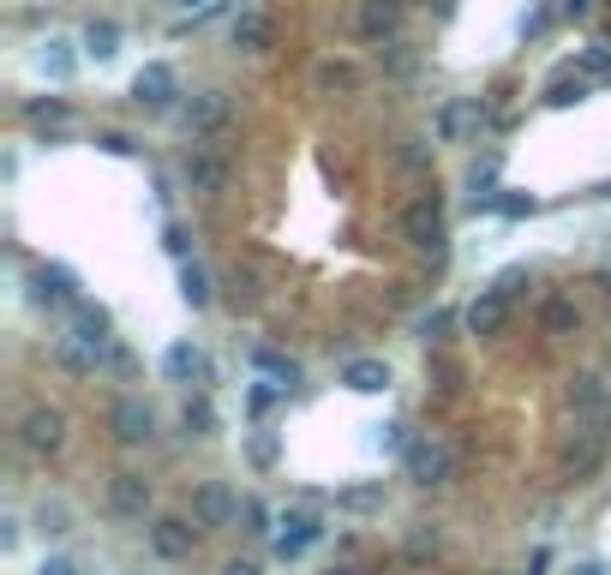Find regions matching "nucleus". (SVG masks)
<instances>
[{
    "label": "nucleus",
    "instance_id": "f257e3e1",
    "mask_svg": "<svg viewBox=\"0 0 611 575\" xmlns=\"http://www.w3.org/2000/svg\"><path fill=\"white\" fill-rule=\"evenodd\" d=\"M402 240H408L414 252L444 258L450 228H444V198H438V192H420V198H408V204H402Z\"/></svg>",
    "mask_w": 611,
    "mask_h": 575
},
{
    "label": "nucleus",
    "instance_id": "f03ea898",
    "mask_svg": "<svg viewBox=\"0 0 611 575\" xmlns=\"http://www.w3.org/2000/svg\"><path fill=\"white\" fill-rule=\"evenodd\" d=\"M402 468H408V480L426 486V492H432V486H450V480H456V444L438 438V432H420L414 450L402 456Z\"/></svg>",
    "mask_w": 611,
    "mask_h": 575
},
{
    "label": "nucleus",
    "instance_id": "7ed1b4c3",
    "mask_svg": "<svg viewBox=\"0 0 611 575\" xmlns=\"http://www.w3.org/2000/svg\"><path fill=\"white\" fill-rule=\"evenodd\" d=\"M246 516V498L228 486V480H198L192 486V528L216 534V528H234Z\"/></svg>",
    "mask_w": 611,
    "mask_h": 575
},
{
    "label": "nucleus",
    "instance_id": "20e7f679",
    "mask_svg": "<svg viewBox=\"0 0 611 575\" xmlns=\"http://www.w3.org/2000/svg\"><path fill=\"white\" fill-rule=\"evenodd\" d=\"M180 96H186V90H180V72H174L168 60H144V66H138V78H132V102H138L144 114H174Z\"/></svg>",
    "mask_w": 611,
    "mask_h": 575
},
{
    "label": "nucleus",
    "instance_id": "39448f33",
    "mask_svg": "<svg viewBox=\"0 0 611 575\" xmlns=\"http://www.w3.org/2000/svg\"><path fill=\"white\" fill-rule=\"evenodd\" d=\"M486 120H492V102H480V96H450V102L432 114V138H438V144H468Z\"/></svg>",
    "mask_w": 611,
    "mask_h": 575
},
{
    "label": "nucleus",
    "instance_id": "423d86ee",
    "mask_svg": "<svg viewBox=\"0 0 611 575\" xmlns=\"http://www.w3.org/2000/svg\"><path fill=\"white\" fill-rule=\"evenodd\" d=\"M24 288H30V306H48V312H72V306L84 300V294H78V276H72L66 264H30Z\"/></svg>",
    "mask_w": 611,
    "mask_h": 575
},
{
    "label": "nucleus",
    "instance_id": "0eeeda50",
    "mask_svg": "<svg viewBox=\"0 0 611 575\" xmlns=\"http://www.w3.org/2000/svg\"><path fill=\"white\" fill-rule=\"evenodd\" d=\"M60 444H66V414L48 408V402L24 408V420H18V450H24V456H54Z\"/></svg>",
    "mask_w": 611,
    "mask_h": 575
},
{
    "label": "nucleus",
    "instance_id": "6e6552de",
    "mask_svg": "<svg viewBox=\"0 0 611 575\" xmlns=\"http://www.w3.org/2000/svg\"><path fill=\"white\" fill-rule=\"evenodd\" d=\"M108 432H114L126 450H144V444H156V408L138 402V396H120V402L108 408Z\"/></svg>",
    "mask_w": 611,
    "mask_h": 575
},
{
    "label": "nucleus",
    "instance_id": "1a4fd4ad",
    "mask_svg": "<svg viewBox=\"0 0 611 575\" xmlns=\"http://www.w3.org/2000/svg\"><path fill=\"white\" fill-rule=\"evenodd\" d=\"M318 540H324V516H318V510H288V516L276 522V540H270V546H276L282 564H294V558H306Z\"/></svg>",
    "mask_w": 611,
    "mask_h": 575
},
{
    "label": "nucleus",
    "instance_id": "9d476101",
    "mask_svg": "<svg viewBox=\"0 0 611 575\" xmlns=\"http://www.w3.org/2000/svg\"><path fill=\"white\" fill-rule=\"evenodd\" d=\"M66 336H72L78 348H90V354H108V348H114V318H108V306L78 300V306L66 312Z\"/></svg>",
    "mask_w": 611,
    "mask_h": 575
},
{
    "label": "nucleus",
    "instance_id": "9b49d317",
    "mask_svg": "<svg viewBox=\"0 0 611 575\" xmlns=\"http://www.w3.org/2000/svg\"><path fill=\"white\" fill-rule=\"evenodd\" d=\"M402 18H408V0H360L354 6V30H360V42H396L402 36Z\"/></svg>",
    "mask_w": 611,
    "mask_h": 575
},
{
    "label": "nucleus",
    "instance_id": "f8f14e48",
    "mask_svg": "<svg viewBox=\"0 0 611 575\" xmlns=\"http://www.w3.org/2000/svg\"><path fill=\"white\" fill-rule=\"evenodd\" d=\"M228 114H234L228 90H198V96H186V102H180V126H186L192 138L222 132V126H228Z\"/></svg>",
    "mask_w": 611,
    "mask_h": 575
},
{
    "label": "nucleus",
    "instance_id": "ddd939ff",
    "mask_svg": "<svg viewBox=\"0 0 611 575\" xmlns=\"http://www.w3.org/2000/svg\"><path fill=\"white\" fill-rule=\"evenodd\" d=\"M180 180H186V192H198V198H222V192H228V162H222L216 150H186Z\"/></svg>",
    "mask_w": 611,
    "mask_h": 575
},
{
    "label": "nucleus",
    "instance_id": "4468645a",
    "mask_svg": "<svg viewBox=\"0 0 611 575\" xmlns=\"http://www.w3.org/2000/svg\"><path fill=\"white\" fill-rule=\"evenodd\" d=\"M150 504H156V492H150V480H144V474H132V468H126V474H114V480H108V510H114L120 522H144V516H150Z\"/></svg>",
    "mask_w": 611,
    "mask_h": 575
},
{
    "label": "nucleus",
    "instance_id": "2eb2a0df",
    "mask_svg": "<svg viewBox=\"0 0 611 575\" xmlns=\"http://www.w3.org/2000/svg\"><path fill=\"white\" fill-rule=\"evenodd\" d=\"M144 534H150V552H156L162 564H186V558H192V546H198V534H192V522H186V516H156Z\"/></svg>",
    "mask_w": 611,
    "mask_h": 575
},
{
    "label": "nucleus",
    "instance_id": "dca6fc26",
    "mask_svg": "<svg viewBox=\"0 0 611 575\" xmlns=\"http://www.w3.org/2000/svg\"><path fill=\"white\" fill-rule=\"evenodd\" d=\"M78 54H84V48H78L72 36H42V42H36V72H42L48 84H72V78H78Z\"/></svg>",
    "mask_w": 611,
    "mask_h": 575
},
{
    "label": "nucleus",
    "instance_id": "f3484780",
    "mask_svg": "<svg viewBox=\"0 0 611 575\" xmlns=\"http://www.w3.org/2000/svg\"><path fill=\"white\" fill-rule=\"evenodd\" d=\"M270 42H276V18L264 6H240L234 12V48L240 54H270Z\"/></svg>",
    "mask_w": 611,
    "mask_h": 575
},
{
    "label": "nucleus",
    "instance_id": "a211bd4d",
    "mask_svg": "<svg viewBox=\"0 0 611 575\" xmlns=\"http://www.w3.org/2000/svg\"><path fill=\"white\" fill-rule=\"evenodd\" d=\"M462 324H468V336H498V330L510 324V300H504L498 288H480V294L468 300Z\"/></svg>",
    "mask_w": 611,
    "mask_h": 575
},
{
    "label": "nucleus",
    "instance_id": "6ab92c4d",
    "mask_svg": "<svg viewBox=\"0 0 611 575\" xmlns=\"http://www.w3.org/2000/svg\"><path fill=\"white\" fill-rule=\"evenodd\" d=\"M162 378L168 384H210V360H204V348L198 342H174L168 354H162Z\"/></svg>",
    "mask_w": 611,
    "mask_h": 575
},
{
    "label": "nucleus",
    "instance_id": "aec40b11",
    "mask_svg": "<svg viewBox=\"0 0 611 575\" xmlns=\"http://www.w3.org/2000/svg\"><path fill=\"white\" fill-rule=\"evenodd\" d=\"M342 390H354V396H384V390H390V360H372V354L348 360V366H342Z\"/></svg>",
    "mask_w": 611,
    "mask_h": 575
},
{
    "label": "nucleus",
    "instance_id": "412c9836",
    "mask_svg": "<svg viewBox=\"0 0 611 575\" xmlns=\"http://www.w3.org/2000/svg\"><path fill=\"white\" fill-rule=\"evenodd\" d=\"M120 42H126V30H120L114 18H90V24H84V36H78L84 60H96V66H108V60L120 54Z\"/></svg>",
    "mask_w": 611,
    "mask_h": 575
},
{
    "label": "nucleus",
    "instance_id": "4be33fe9",
    "mask_svg": "<svg viewBox=\"0 0 611 575\" xmlns=\"http://www.w3.org/2000/svg\"><path fill=\"white\" fill-rule=\"evenodd\" d=\"M180 426H186V438H216V432H222V414H216L210 390H192V396L180 402Z\"/></svg>",
    "mask_w": 611,
    "mask_h": 575
},
{
    "label": "nucleus",
    "instance_id": "5701e85b",
    "mask_svg": "<svg viewBox=\"0 0 611 575\" xmlns=\"http://www.w3.org/2000/svg\"><path fill=\"white\" fill-rule=\"evenodd\" d=\"M570 408H576V414H606L611 408L606 372H576V378H570Z\"/></svg>",
    "mask_w": 611,
    "mask_h": 575
},
{
    "label": "nucleus",
    "instance_id": "b1692460",
    "mask_svg": "<svg viewBox=\"0 0 611 575\" xmlns=\"http://www.w3.org/2000/svg\"><path fill=\"white\" fill-rule=\"evenodd\" d=\"M252 366H258L270 384H282V390H294V384L306 378V372H300V360H294V354H282V348H270V342H258V348H252Z\"/></svg>",
    "mask_w": 611,
    "mask_h": 575
},
{
    "label": "nucleus",
    "instance_id": "393cba45",
    "mask_svg": "<svg viewBox=\"0 0 611 575\" xmlns=\"http://www.w3.org/2000/svg\"><path fill=\"white\" fill-rule=\"evenodd\" d=\"M588 90H594V84H588L576 66H564V72L546 78V96H540V102H546V108H576V102H588Z\"/></svg>",
    "mask_w": 611,
    "mask_h": 575
},
{
    "label": "nucleus",
    "instance_id": "a878e982",
    "mask_svg": "<svg viewBox=\"0 0 611 575\" xmlns=\"http://www.w3.org/2000/svg\"><path fill=\"white\" fill-rule=\"evenodd\" d=\"M18 114H24L30 126H48V132L72 126V102H66V96H24V102H18Z\"/></svg>",
    "mask_w": 611,
    "mask_h": 575
},
{
    "label": "nucleus",
    "instance_id": "bb28decb",
    "mask_svg": "<svg viewBox=\"0 0 611 575\" xmlns=\"http://www.w3.org/2000/svg\"><path fill=\"white\" fill-rule=\"evenodd\" d=\"M180 300H186L192 312H204V306L216 300V282H210V270H204L198 258H186V264H180Z\"/></svg>",
    "mask_w": 611,
    "mask_h": 575
},
{
    "label": "nucleus",
    "instance_id": "cd10ccee",
    "mask_svg": "<svg viewBox=\"0 0 611 575\" xmlns=\"http://www.w3.org/2000/svg\"><path fill=\"white\" fill-rule=\"evenodd\" d=\"M540 330H546V336H576V330H582V306L564 300V294H552V300L540 306Z\"/></svg>",
    "mask_w": 611,
    "mask_h": 575
},
{
    "label": "nucleus",
    "instance_id": "c85d7f7f",
    "mask_svg": "<svg viewBox=\"0 0 611 575\" xmlns=\"http://www.w3.org/2000/svg\"><path fill=\"white\" fill-rule=\"evenodd\" d=\"M336 510H348V516H378V510H384V480L342 486V492H336Z\"/></svg>",
    "mask_w": 611,
    "mask_h": 575
},
{
    "label": "nucleus",
    "instance_id": "c756f323",
    "mask_svg": "<svg viewBox=\"0 0 611 575\" xmlns=\"http://www.w3.org/2000/svg\"><path fill=\"white\" fill-rule=\"evenodd\" d=\"M366 450H378V456H408L414 438H408L402 420H378V426H366Z\"/></svg>",
    "mask_w": 611,
    "mask_h": 575
},
{
    "label": "nucleus",
    "instance_id": "7c9ffc66",
    "mask_svg": "<svg viewBox=\"0 0 611 575\" xmlns=\"http://www.w3.org/2000/svg\"><path fill=\"white\" fill-rule=\"evenodd\" d=\"M570 66H576L588 84H611V42H606V36H594L588 48H576V60H570Z\"/></svg>",
    "mask_w": 611,
    "mask_h": 575
},
{
    "label": "nucleus",
    "instance_id": "2f4dec72",
    "mask_svg": "<svg viewBox=\"0 0 611 575\" xmlns=\"http://www.w3.org/2000/svg\"><path fill=\"white\" fill-rule=\"evenodd\" d=\"M480 210H498L504 222H522V216L540 210V198L534 192H492V198H480Z\"/></svg>",
    "mask_w": 611,
    "mask_h": 575
},
{
    "label": "nucleus",
    "instance_id": "473e14b6",
    "mask_svg": "<svg viewBox=\"0 0 611 575\" xmlns=\"http://www.w3.org/2000/svg\"><path fill=\"white\" fill-rule=\"evenodd\" d=\"M54 360H60V366L72 372V378H90V372L102 366V354H90V348H78L72 336H60V342H54Z\"/></svg>",
    "mask_w": 611,
    "mask_h": 575
},
{
    "label": "nucleus",
    "instance_id": "72a5a7b5",
    "mask_svg": "<svg viewBox=\"0 0 611 575\" xmlns=\"http://www.w3.org/2000/svg\"><path fill=\"white\" fill-rule=\"evenodd\" d=\"M246 462H252L258 474H270V468L282 462V444H276V432H246Z\"/></svg>",
    "mask_w": 611,
    "mask_h": 575
},
{
    "label": "nucleus",
    "instance_id": "f704fd0d",
    "mask_svg": "<svg viewBox=\"0 0 611 575\" xmlns=\"http://www.w3.org/2000/svg\"><path fill=\"white\" fill-rule=\"evenodd\" d=\"M492 288H498V294H504V300L516 306V300H522V294L534 288V276H528V264H510V270H498V276H492Z\"/></svg>",
    "mask_w": 611,
    "mask_h": 575
},
{
    "label": "nucleus",
    "instance_id": "c9c22d12",
    "mask_svg": "<svg viewBox=\"0 0 611 575\" xmlns=\"http://www.w3.org/2000/svg\"><path fill=\"white\" fill-rule=\"evenodd\" d=\"M450 324H456V318H450L444 306H432V312H420V318H414V336H420V342H444V336H450Z\"/></svg>",
    "mask_w": 611,
    "mask_h": 575
},
{
    "label": "nucleus",
    "instance_id": "e433bc0d",
    "mask_svg": "<svg viewBox=\"0 0 611 575\" xmlns=\"http://www.w3.org/2000/svg\"><path fill=\"white\" fill-rule=\"evenodd\" d=\"M276 396H282V384H270V378L246 384V414H252V420H264V414L276 408Z\"/></svg>",
    "mask_w": 611,
    "mask_h": 575
},
{
    "label": "nucleus",
    "instance_id": "4c0bfd02",
    "mask_svg": "<svg viewBox=\"0 0 611 575\" xmlns=\"http://www.w3.org/2000/svg\"><path fill=\"white\" fill-rule=\"evenodd\" d=\"M438 552H444V534L420 522V528L408 534V558H414V564H426V558H438Z\"/></svg>",
    "mask_w": 611,
    "mask_h": 575
},
{
    "label": "nucleus",
    "instance_id": "58836bf2",
    "mask_svg": "<svg viewBox=\"0 0 611 575\" xmlns=\"http://www.w3.org/2000/svg\"><path fill=\"white\" fill-rule=\"evenodd\" d=\"M66 522H72V516H66V504H36V534H42V540H60V534H66Z\"/></svg>",
    "mask_w": 611,
    "mask_h": 575
},
{
    "label": "nucleus",
    "instance_id": "ea45409f",
    "mask_svg": "<svg viewBox=\"0 0 611 575\" xmlns=\"http://www.w3.org/2000/svg\"><path fill=\"white\" fill-rule=\"evenodd\" d=\"M384 66H390L396 78H408V72H414V48H408V42H390V48H384Z\"/></svg>",
    "mask_w": 611,
    "mask_h": 575
},
{
    "label": "nucleus",
    "instance_id": "a19ab883",
    "mask_svg": "<svg viewBox=\"0 0 611 575\" xmlns=\"http://www.w3.org/2000/svg\"><path fill=\"white\" fill-rule=\"evenodd\" d=\"M96 150H108V156H138V144H132L126 132H114V126H108V132H96Z\"/></svg>",
    "mask_w": 611,
    "mask_h": 575
},
{
    "label": "nucleus",
    "instance_id": "79ce46f5",
    "mask_svg": "<svg viewBox=\"0 0 611 575\" xmlns=\"http://www.w3.org/2000/svg\"><path fill=\"white\" fill-rule=\"evenodd\" d=\"M396 162H402V168H426V162H432V144H426V138H408V144L396 150Z\"/></svg>",
    "mask_w": 611,
    "mask_h": 575
},
{
    "label": "nucleus",
    "instance_id": "37998d69",
    "mask_svg": "<svg viewBox=\"0 0 611 575\" xmlns=\"http://www.w3.org/2000/svg\"><path fill=\"white\" fill-rule=\"evenodd\" d=\"M102 360H108V372H114V378H138V360H132V348H120V342H114Z\"/></svg>",
    "mask_w": 611,
    "mask_h": 575
},
{
    "label": "nucleus",
    "instance_id": "c03bdc74",
    "mask_svg": "<svg viewBox=\"0 0 611 575\" xmlns=\"http://www.w3.org/2000/svg\"><path fill=\"white\" fill-rule=\"evenodd\" d=\"M246 534H258V540L270 534V540H276V528H270V510H264L258 498H246Z\"/></svg>",
    "mask_w": 611,
    "mask_h": 575
},
{
    "label": "nucleus",
    "instance_id": "a18cd8bd",
    "mask_svg": "<svg viewBox=\"0 0 611 575\" xmlns=\"http://www.w3.org/2000/svg\"><path fill=\"white\" fill-rule=\"evenodd\" d=\"M162 246H168V252H174V258H180V264H186V228H180V222H174V216H168V222H162Z\"/></svg>",
    "mask_w": 611,
    "mask_h": 575
},
{
    "label": "nucleus",
    "instance_id": "49530a36",
    "mask_svg": "<svg viewBox=\"0 0 611 575\" xmlns=\"http://www.w3.org/2000/svg\"><path fill=\"white\" fill-rule=\"evenodd\" d=\"M18 540H24V522L18 516H0V552H18Z\"/></svg>",
    "mask_w": 611,
    "mask_h": 575
},
{
    "label": "nucleus",
    "instance_id": "de8ad7c7",
    "mask_svg": "<svg viewBox=\"0 0 611 575\" xmlns=\"http://www.w3.org/2000/svg\"><path fill=\"white\" fill-rule=\"evenodd\" d=\"M36 575H78V564H72V558H60V552H48V558L36 564Z\"/></svg>",
    "mask_w": 611,
    "mask_h": 575
},
{
    "label": "nucleus",
    "instance_id": "09e8293b",
    "mask_svg": "<svg viewBox=\"0 0 611 575\" xmlns=\"http://www.w3.org/2000/svg\"><path fill=\"white\" fill-rule=\"evenodd\" d=\"M318 84H342V90H348V84H354V66H324Z\"/></svg>",
    "mask_w": 611,
    "mask_h": 575
},
{
    "label": "nucleus",
    "instance_id": "8fccbe9b",
    "mask_svg": "<svg viewBox=\"0 0 611 575\" xmlns=\"http://www.w3.org/2000/svg\"><path fill=\"white\" fill-rule=\"evenodd\" d=\"M540 30H546V6H534V12L522 18V36H540Z\"/></svg>",
    "mask_w": 611,
    "mask_h": 575
},
{
    "label": "nucleus",
    "instance_id": "3c124183",
    "mask_svg": "<svg viewBox=\"0 0 611 575\" xmlns=\"http://www.w3.org/2000/svg\"><path fill=\"white\" fill-rule=\"evenodd\" d=\"M594 12V0H564V18H588Z\"/></svg>",
    "mask_w": 611,
    "mask_h": 575
},
{
    "label": "nucleus",
    "instance_id": "603ef678",
    "mask_svg": "<svg viewBox=\"0 0 611 575\" xmlns=\"http://www.w3.org/2000/svg\"><path fill=\"white\" fill-rule=\"evenodd\" d=\"M222 575H264V570H258V564H240V558H234V564H222Z\"/></svg>",
    "mask_w": 611,
    "mask_h": 575
},
{
    "label": "nucleus",
    "instance_id": "864d4df0",
    "mask_svg": "<svg viewBox=\"0 0 611 575\" xmlns=\"http://www.w3.org/2000/svg\"><path fill=\"white\" fill-rule=\"evenodd\" d=\"M570 575H611V570H606V564H600V558H588V564H576V570H570Z\"/></svg>",
    "mask_w": 611,
    "mask_h": 575
},
{
    "label": "nucleus",
    "instance_id": "5fc2aeb1",
    "mask_svg": "<svg viewBox=\"0 0 611 575\" xmlns=\"http://www.w3.org/2000/svg\"><path fill=\"white\" fill-rule=\"evenodd\" d=\"M324 575H366L360 564H336V570H324Z\"/></svg>",
    "mask_w": 611,
    "mask_h": 575
},
{
    "label": "nucleus",
    "instance_id": "6e6d98bb",
    "mask_svg": "<svg viewBox=\"0 0 611 575\" xmlns=\"http://www.w3.org/2000/svg\"><path fill=\"white\" fill-rule=\"evenodd\" d=\"M168 6H192V0H168Z\"/></svg>",
    "mask_w": 611,
    "mask_h": 575
},
{
    "label": "nucleus",
    "instance_id": "4d7b16f0",
    "mask_svg": "<svg viewBox=\"0 0 611 575\" xmlns=\"http://www.w3.org/2000/svg\"><path fill=\"white\" fill-rule=\"evenodd\" d=\"M504 575H516V570H504Z\"/></svg>",
    "mask_w": 611,
    "mask_h": 575
}]
</instances>
